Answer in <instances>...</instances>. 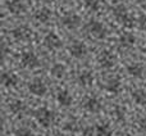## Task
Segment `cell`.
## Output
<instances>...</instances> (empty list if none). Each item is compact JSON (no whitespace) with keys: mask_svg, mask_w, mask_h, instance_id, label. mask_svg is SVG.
Returning a JSON list of instances; mask_svg holds the SVG:
<instances>
[{"mask_svg":"<svg viewBox=\"0 0 146 136\" xmlns=\"http://www.w3.org/2000/svg\"><path fill=\"white\" fill-rule=\"evenodd\" d=\"M33 117L36 118V121L41 125L42 127L48 129L55 121V114H54L53 111H50L46 107H41V108H37L35 112H33Z\"/></svg>","mask_w":146,"mask_h":136,"instance_id":"cell-1","label":"cell"},{"mask_svg":"<svg viewBox=\"0 0 146 136\" xmlns=\"http://www.w3.org/2000/svg\"><path fill=\"white\" fill-rule=\"evenodd\" d=\"M113 14H114V17L117 18V21H118L119 23H122L124 27L131 28L132 26H133V19L129 17L128 10H127V8L124 7L123 4L115 5V7L113 8Z\"/></svg>","mask_w":146,"mask_h":136,"instance_id":"cell-2","label":"cell"},{"mask_svg":"<svg viewBox=\"0 0 146 136\" xmlns=\"http://www.w3.org/2000/svg\"><path fill=\"white\" fill-rule=\"evenodd\" d=\"M88 35H91L95 39H104L106 36V28L101 22L95 19H91L87 25L85 26Z\"/></svg>","mask_w":146,"mask_h":136,"instance_id":"cell-3","label":"cell"},{"mask_svg":"<svg viewBox=\"0 0 146 136\" xmlns=\"http://www.w3.org/2000/svg\"><path fill=\"white\" fill-rule=\"evenodd\" d=\"M98 62L99 66L101 68H105V69H110L115 66L117 58L113 53H110L109 50H103L98 57Z\"/></svg>","mask_w":146,"mask_h":136,"instance_id":"cell-4","label":"cell"},{"mask_svg":"<svg viewBox=\"0 0 146 136\" xmlns=\"http://www.w3.org/2000/svg\"><path fill=\"white\" fill-rule=\"evenodd\" d=\"M28 90L31 94L36 96H42L48 91V86L41 78H33L30 83H28Z\"/></svg>","mask_w":146,"mask_h":136,"instance_id":"cell-5","label":"cell"},{"mask_svg":"<svg viewBox=\"0 0 146 136\" xmlns=\"http://www.w3.org/2000/svg\"><path fill=\"white\" fill-rule=\"evenodd\" d=\"M60 22L63 23V26L67 27L68 30H77L81 26V17L74 14V13H68V14L62 17Z\"/></svg>","mask_w":146,"mask_h":136,"instance_id":"cell-6","label":"cell"},{"mask_svg":"<svg viewBox=\"0 0 146 136\" xmlns=\"http://www.w3.org/2000/svg\"><path fill=\"white\" fill-rule=\"evenodd\" d=\"M21 63H22L23 67L31 68V69L40 66L38 58L36 57L35 53H32V51H25V53L21 55Z\"/></svg>","mask_w":146,"mask_h":136,"instance_id":"cell-7","label":"cell"},{"mask_svg":"<svg viewBox=\"0 0 146 136\" xmlns=\"http://www.w3.org/2000/svg\"><path fill=\"white\" fill-rule=\"evenodd\" d=\"M69 53L72 57L77 59H82L87 55V46L82 43V41H74L71 46H69Z\"/></svg>","mask_w":146,"mask_h":136,"instance_id":"cell-8","label":"cell"},{"mask_svg":"<svg viewBox=\"0 0 146 136\" xmlns=\"http://www.w3.org/2000/svg\"><path fill=\"white\" fill-rule=\"evenodd\" d=\"M12 35L18 41H28L32 39V31L26 26H19L12 31Z\"/></svg>","mask_w":146,"mask_h":136,"instance_id":"cell-9","label":"cell"},{"mask_svg":"<svg viewBox=\"0 0 146 136\" xmlns=\"http://www.w3.org/2000/svg\"><path fill=\"white\" fill-rule=\"evenodd\" d=\"M83 108L90 113H98L101 111V103L95 96H87L83 100Z\"/></svg>","mask_w":146,"mask_h":136,"instance_id":"cell-10","label":"cell"},{"mask_svg":"<svg viewBox=\"0 0 146 136\" xmlns=\"http://www.w3.org/2000/svg\"><path fill=\"white\" fill-rule=\"evenodd\" d=\"M44 44L48 49L50 50H55V49L62 48V40L59 39V36L54 32H49L44 39Z\"/></svg>","mask_w":146,"mask_h":136,"instance_id":"cell-11","label":"cell"},{"mask_svg":"<svg viewBox=\"0 0 146 136\" xmlns=\"http://www.w3.org/2000/svg\"><path fill=\"white\" fill-rule=\"evenodd\" d=\"M104 87H105L106 91H109V93H111V94H118L122 87L121 80H119L118 77H109L108 80H106Z\"/></svg>","mask_w":146,"mask_h":136,"instance_id":"cell-12","label":"cell"},{"mask_svg":"<svg viewBox=\"0 0 146 136\" xmlns=\"http://www.w3.org/2000/svg\"><path fill=\"white\" fill-rule=\"evenodd\" d=\"M1 83L5 87H14L18 83V76L13 72H3Z\"/></svg>","mask_w":146,"mask_h":136,"instance_id":"cell-13","label":"cell"},{"mask_svg":"<svg viewBox=\"0 0 146 136\" xmlns=\"http://www.w3.org/2000/svg\"><path fill=\"white\" fill-rule=\"evenodd\" d=\"M78 83H80L81 86H83V87H87V86H91L94 82V75L91 71H82V72L78 75Z\"/></svg>","mask_w":146,"mask_h":136,"instance_id":"cell-14","label":"cell"},{"mask_svg":"<svg viewBox=\"0 0 146 136\" xmlns=\"http://www.w3.org/2000/svg\"><path fill=\"white\" fill-rule=\"evenodd\" d=\"M8 9L13 14H22L26 12V5L21 0H10L8 1Z\"/></svg>","mask_w":146,"mask_h":136,"instance_id":"cell-15","label":"cell"},{"mask_svg":"<svg viewBox=\"0 0 146 136\" xmlns=\"http://www.w3.org/2000/svg\"><path fill=\"white\" fill-rule=\"evenodd\" d=\"M56 100L62 107H69L73 101V98L68 90H60L56 95Z\"/></svg>","mask_w":146,"mask_h":136,"instance_id":"cell-16","label":"cell"},{"mask_svg":"<svg viewBox=\"0 0 146 136\" xmlns=\"http://www.w3.org/2000/svg\"><path fill=\"white\" fill-rule=\"evenodd\" d=\"M9 111L13 114H23L26 112V104L19 99L12 100L9 103Z\"/></svg>","mask_w":146,"mask_h":136,"instance_id":"cell-17","label":"cell"},{"mask_svg":"<svg viewBox=\"0 0 146 136\" xmlns=\"http://www.w3.org/2000/svg\"><path fill=\"white\" fill-rule=\"evenodd\" d=\"M144 66L140 63H132L127 66V72L129 76H133V77H141L144 75Z\"/></svg>","mask_w":146,"mask_h":136,"instance_id":"cell-18","label":"cell"},{"mask_svg":"<svg viewBox=\"0 0 146 136\" xmlns=\"http://www.w3.org/2000/svg\"><path fill=\"white\" fill-rule=\"evenodd\" d=\"M35 18L41 23H46L51 18V10L49 8H41L35 13Z\"/></svg>","mask_w":146,"mask_h":136,"instance_id":"cell-19","label":"cell"},{"mask_svg":"<svg viewBox=\"0 0 146 136\" xmlns=\"http://www.w3.org/2000/svg\"><path fill=\"white\" fill-rule=\"evenodd\" d=\"M132 99L139 105H146V91L144 89H137L132 91Z\"/></svg>","mask_w":146,"mask_h":136,"instance_id":"cell-20","label":"cell"},{"mask_svg":"<svg viewBox=\"0 0 146 136\" xmlns=\"http://www.w3.org/2000/svg\"><path fill=\"white\" fill-rule=\"evenodd\" d=\"M96 136H111L113 135V130H111L109 123H100L95 127Z\"/></svg>","mask_w":146,"mask_h":136,"instance_id":"cell-21","label":"cell"},{"mask_svg":"<svg viewBox=\"0 0 146 136\" xmlns=\"http://www.w3.org/2000/svg\"><path fill=\"white\" fill-rule=\"evenodd\" d=\"M136 43V37L133 36V33L131 32H123L121 35V44L126 48H131V46L135 45Z\"/></svg>","mask_w":146,"mask_h":136,"instance_id":"cell-22","label":"cell"},{"mask_svg":"<svg viewBox=\"0 0 146 136\" xmlns=\"http://www.w3.org/2000/svg\"><path fill=\"white\" fill-rule=\"evenodd\" d=\"M50 73L55 78H63L66 76V66L62 63H56L50 68Z\"/></svg>","mask_w":146,"mask_h":136,"instance_id":"cell-23","label":"cell"},{"mask_svg":"<svg viewBox=\"0 0 146 136\" xmlns=\"http://www.w3.org/2000/svg\"><path fill=\"white\" fill-rule=\"evenodd\" d=\"M64 130L68 132H76L80 130V125L74 118H69L68 121L64 123Z\"/></svg>","mask_w":146,"mask_h":136,"instance_id":"cell-24","label":"cell"},{"mask_svg":"<svg viewBox=\"0 0 146 136\" xmlns=\"http://www.w3.org/2000/svg\"><path fill=\"white\" fill-rule=\"evenodd\" d=\"M85 7L90 12H98L100 8V1L99 0H85Z\"/></svg>","mask_w":146,"mask_h":136,"instance_id":"cell-25","label":"cell"},{"mask_svg":"<svg viewBox=\"0 0 146 136\" xmlns=\"http://www.w3.org/2000/svg\"><path fill=\"white\" fill-rule=\"evenodd\" d=\"M14 136H35V134L28 127H19V129L15 130Z\"/></svg>","mask_w":146,"mask_h":136,"instance_id":"cell-26","label":"cell"},{"mask_svg":"<svg viewBox=\"0 0 146 136\" xmlns=\"http://www.w3.org/2000/svg\"><path fill=\"white\" fill-rule=\"evenodd\" d=\"M115 114H117V118H118L119 121H124V118H126V111H124L122 107H117Z\"/></svg>","mask_w":146,"mask_h":136,"instance_id":"cell-27","label":"cell"},{"mask_svg":"<svg viewBox=\"0 0 146 136\" xmlns=\"http://www.w3.org/2000/svg\"><path fill=\"white\" fill-rule=\"evenodd\" d=\"M94 134H96V131L92 126H86V127L82 129V135L83 136H94Z\"/></svg>","mask_w":146,"mask_h":136,"instance_id":"cell-28","label":"cell"},{"mask_svg":"<svg viewBox=\"0 0 146 136\" xmlns=\"http://www.w3.org/2000/svg\"><path fill=\"white\" fill-rule=\"evenodd\" d=\"M139 27L141 28V30L146 31V14L141 15V17L139 18Z\"/></svg>","mask_w":146,"mask_h":136,"instance_id":"cell-29","label":"cell"},{"mask_svg":"<svg viewBox=\"0 0 146 136\" xmlns=\"http://www.w3.org/2000/svg\"><path fill=\"white\" fill-rule=\"evenodd\" d=\"M139 125H140V129L144 130V131H146V116H144L141 119H140Z\"/></svg>","mask_w":146,"mask_h":136,"instance_id":"cell-30","label":"cell"},{"mask_svg":"<svg viewBox=\"0 0 146 136\" xmlns=\"http://www.w3.org/2000/svg\"><path fill=\"white\" fill-rule=\"evenodd\" d=\"M60 1H63V3H71V0H60Z\"/></svg>","mask_w":146,"mask_h":136,"instance_id":"cell-31","label":"cell"},{"mask_svg":"<svg viewBox=\"0 0 146 136\" xmlns=\"http://www.w3.org/2000/svg\"><path fill=\"white\" fill-rule=\"evenodd\" d=\"M137 1H139V3H142V1H145V0H137Z\"/></svg>","mask_w":146,"mask_h":136,"instance_id":"cell-32","label":"cell"},{"mask_svg":"<svg viewBox=\"0 0 146 136\" xmlns=\"http://www.w3.org/2000/svg\"><path fill=\"white\" fill-rule=\"evenodd\" d=\"M144 51H145V53H146V48H145V49H144Z\"/></svg>","mask_w":146,"mask_h":136,"instance_id":"cell-33","label":"cell"},{"mask_svg":"<svg viewBox=\"0 0 146 136\" xmlns=\"http://www.w3.org/2000/svg\"><path fill=\"white\" fill-rule=\"evenodd\" d=\"M127 136H133V135H127Z\"/></svg>","mask_w":146,"mask_h":136,"instance_id":"cell-34","label":"cell"}]
</instances>
